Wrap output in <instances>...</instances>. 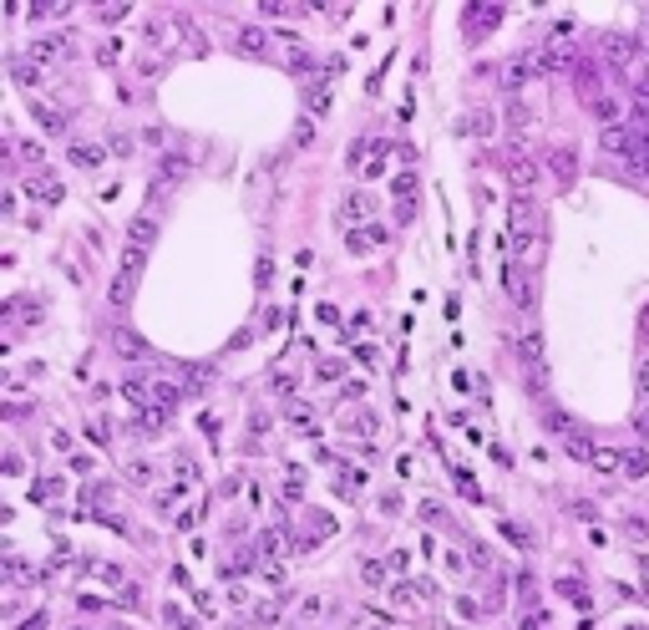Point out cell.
<instances>
[{"instance_id":"4","label":"cell","mask_w":649,"mask_h":630,"mask_svg":"<svg viewBox=\"0 0 649 630\" xmlns=\"http://www.w3.org/2000/svg\"><path fill=\"white\" fill-rule=\"evenodd\" d=\"M279 41H284V46H279V61H284L294 76H309V71H315V51H309L300 36H279Z\"/></svg>"},{"instance_id":"6","label":"cell","mask_w":649,"mask_h":630,"mask_svg":"<svg viewBox=\"0 0 649 630\" xmlns=\"http://www.w3.org/2000/svg\"><path fill=\"white\" fill-rule=\"evenodd\" d=\"M533 56H538V67H543V71H568V61H574V41L553 36V41H543Z\"/></svg>"},{"instance_id":"27","label":"cell","mask_w":649,"mask_h":630,"mask_svg":"<svg viewBox=\"0 0 649 630\" xmlns=\"http://www.w3.org/2000/svg\"><path fill=\"white\" fill-rule=\"evenodd\" d=\"M36 122H41L46 133H67V122H61V112H51V107H36Z\"/></svg>"},{"instance_id":"15","label":"cell","mask_w":649,"mask_h":630,"mask_svg":"<svg viewBox=\"0 0 649 630\" xmlns=\"http://www.w3.org/2000/svg\"><path fill=\"white\" fill-rule=\"evenodd\" d=\"M533 76H543L538 56H517V61H508V92H517V87L533 82Z\"/></svg>"},{"instance_id":"43","label":"cell","mask_w":649,"mask_h":630,"mask_svg":"<svg viewBox=\"0 0 649 630\" xmlns=\"http://www.w3.org/2000/svg\"><path fill=\"white\" fill-rule=\"evenodd\" d=\"M619 630H644V625H619Z\"/></svg>"},{"instance_id":"44","label":"cell","mask_w":649,"mask_h":630,"mask_svg":"<svg viewBox=\"0 0 649 630\" xmlns=\"http://www.w3.org/2000/svg\"><path fill=\"white\" fill-rule=\"evenodd\" d=\"M228 630H244V625H228Z\"/></svg>"},{"instance_id":"16","label":"cell","mask_w":649,"mask_h":630,"mask_svg":"<svg viewBox=\"0 0 649 630\" xmlns=\"http://www.w3.org/2000/svg\"><path fill=\"white\" fill-rule=\"evenodd\" d=\"M497 21H502L497 5H467V31H492Z\"/></svg>"},{"instance_id":"38","label":"cell","mask_w":649,"mask_h":630,"mask_svg":"<svg viewBox=\"0 0 649 630\" xmlns=\"http://www.w3.org/2000/svg\"><path fill=\"white\" fill-rule=\"evenodd\" d=\"M523 630H548V620L543 615H523Z\"/></svg>"},{"instance_id":"34","label":"cell","mask_w":649,"mask_h":630,"mask_svg":"<svg viewBox=\"0 0 649 630\" xmlns=\"http://www.w3.org/2000/svg\"><path fill=\"white\" fill-rule=\"evenodd\" d=\"M127 478H132V483H148L152 468H148V462H127Z\"/></svg>"},{"instance_id":"32","label":"cell","mask_w":649,"mask_h":630,"mask_svg":"<svg viewBox=\"0 0 649 630\" xmlns=\"http://www.w3.org/2000/svg\"><path fill=\"white\" fill-rule=\"evenodd\" d=\"M340 366H345V361H320L315 376H320V381H340Z\"/></svg>"},{"instance_id":"42","label":"cell","mask_w":649,"mask_h":630,"mask_svg":"<svg viewBox=\"0 0 649 630\" xmlns=\"http://www.w3.org/2000/svg\"><path fill=\"white\" fill-rule=\"evenodd\" d=\"M639 387H644V392H649V366H644V371H639Z\"/></svg>"},{"instance_id":"33","label":"cell","mask_w":649,"mask_h":630,"mask_svg":"<svg viewBox=\"0 0 649 630\" xmlns=\"http://www.w3.org/2000/svg\"><path fill=\"white\" fill-rule=\"evenodd\" d=\"M593 468H599V473H614V468H619V458H614V453H599V447H593Z\"/></svg>"},{"instance_id":"29","label":"cell","mask_w":649,"mask_h":630,"mask_svg":"<svg viewBox=\"0 0 649 630\" xmlns=\"http://www.w3.org/2000/svg\"><path fill=\"white\" fill-rule=\"evenodd\" d=\"M345 427H350V432H366V437H370V432H375V417H370V412H366V417H360V412H345Z\"/></svg>"},{"instance_id":"14","label":"cell","mask_w":649,"mask_h":630,"mask_svg":"<svg viewBox=\"0 0 649 630\" xmlns=\"http://www.w3.org/2000/svg\"><path fill=\"white\" fill-rule=\"evenodd\" d=\"M604 56L614 61V67H634V61H639V46H634L629 36H609V41H604Z\"/></svg>"},{"instance_id":"17","label":"cell","mask_w":649,"mask_h":630,"mask_svg":"<svg viewBox=\"0 0 649 630\" xmlns=\"http://www.w3.org/2000/svg\"><path fill=\"white\" fill-rule=\"evenodd\" d=\"M239 51H249V56H269V36L259 31V25H244V31H239Z\"/></svg>"},{"instance_id":"39","label":"cell","mask_w":649,"mask_h":630,"mask_svg":"<svg viewBox=\"0 0 649 630\" xmlns=\"http://www.w3.org/2000/svg\"><path fill=\"white\" fill-rule=\"evenodd\" d=\"M167 620H173V630H193V620H183L178 610H167Z\"/></svg>"},{"instance_id":"40","label":"cell","mask_w":649,"mask_h":630,"mask_svg":"<svg viewBox=\"0 0 649 630\" xmlns=\"http://www.w3.org/2000/svg\"><path fill=\"white\" fill-rule=\"evenodd\" d=\"M639 432H644V442H649V412H639Z\"/></svg>"},{"instance_id":"18","label":"cell","mask_w":649,"mask_h":630,"mask_svg":"<svg viewBox=\"0 0 649 630\" xmlns=\"http://www.w3.org/2000/svg\"><path fill=\"white\" fill-rule=\"evenodd\" d=\"M553 173L563 178V183H574V173H578V158H574V148H553Z\"/></svg>"},{"instance_id":"1","label":"cell","mask_w":649,"mask_h":630,"mask_svg":"<svg viewBox=\"0 0 649 630\" xmlns=\"http://www.w3.org/2000/svg\"><path fill=\"white\" fill-rule=\"evenodd\" d=\"M538 234H543V224H538V199L533 194H512V260L523 265V260H533L538 254Z\"/></svg>"},{"instance_id":"5","label":"cell","mask_w":649,"mask_h":630,"mask_svg":"<svg viewBox=\"0 0 649 630\" xmlns=\"http://www.w3.org/2000/svg\"><path fill=\"white\" fill-rule=\"evenodd\" d=\"M112 346H117V356H122V361H132V366H148V361H152V346L142 341L137 330H127V326L112 336Z\"/></svg>"},{"instance_id":"20","label":"cell","mask_w":649,"mask_h":630,"mask_svg":"<svg viewBox=\"0 0 649 630\" xmlns=\"http://www.w3.org/2000/svg\"><path fill=\"white\" fill-rule=\"evenodd\" d=\"M309 143H315V117H309V112H305V117L294 122V133H290V148L300 153V148H309Z\"/></svg>"},{"instance_id":"31","label":"cell","mask_w":649,"mask_h":630,"mask_svg":"<svg viewBox=\"0 0 649 630\" xmlns=\"http://www.w3.org/2000/svg\"><path fill=\"white\" fill-rule=\"evenodd\" d=\"M254 280H259V285H269V280H274V260H269V254H259V265H254Z\"/></svg>"},{"instance_id":"7","label":"cell","mask_w":649,"mask_h":630,"mask_svg":"<svg viewBox=\"0 0 649 630\" xmlns=\"http://www.w3.org/2000/svg\"><path fill=\"white\" fill-rule=\"evenodd\" d=\"M152 239H158V214L152 209L132 214V224H127V249H152Z\"/></svg>"},{"instance_id":"28","label":"cell","mask_w":649,"mask_h":630,"mask_svg":"<svg viewBox=\"0 0 649 630\" xmlns=\"http://www.w3.org/2000/svg\"><path fill=\"white\" fill-rule=\"evenodd\" d=\"M644 468H649V447H634V453L624 458V473H634V478H639Z\"/></svg>"},{"instance_id":"12","label":"cell","mask_w":649,"mask_h":630,"mask_svg":"<svg viewBox=\"0 0 649 630\" xmlns=\"http://www.w3.org/2000/svg\"><path fill=\"white\" fill-rule=\"evenodd\" d=\"M370 214H375V199L370 194H345V203H340V218L350 229H360V218L370 224Z\"/></svg>"},{"instance_id":"11","label":"cell","mask_w":649,"mask_h":630,"mask_svg":"<svg viewBox=\"0 0 649 630\" xmlns=\"http://www.w3.org/2000/svg\"><path fill=\"white\" fill-rule=\"evenodd\" d=\"M67 56H71V36H41L31 46V61H41V67L46 61H67Z\"/></svg>"},{"instance_id":"35","label":"cell","mask_w":649,"mask_h":630,"mask_svg":"<svg viewBox=\"0 0 649 630\" xmlns=\"http://www.w3.org/2000/svg\"><path fill=\"white\" fill-rule=\"evenodd\" d=\"M360 580H366V585H381V580H386V564H366V570H360Z\"/></svg>"},{"instance_id":"36","label":"cell","mask_w":649,"mask_h":630,"mask_svg":"<svg viewBox=\"0 0 649 630\" xmlns=\"http://www.w3.org/2000/svg\"><path fill=\"white\" fill-rule=\"evenodd\" d=\"M97 61H102V67H112V61H117V41H107V46H97Z\"/></svg>"},{"instance_id":"9","label":"cell","mask_w":649,"mask_h":630,"mask_svg":"<svg viewBox=\"0 0 649 630\" xmlns=\"http://www.w3.org/2000/svg\"><path fill=\"white\" fill-rule=\"evenodd\" d=\"M416 194H421V183H416V173H401L396 178V214H401V224H411L416 218Z\"/></svg>"},{"instance_id":"30","label":"cell","mask_w":649,"mask_h":630,"mask_svg":"<svg viewBox=\"0 0 649 630\" xmlns=\"http://www.w3.org/2000/svg\"><path fill=\"white\" fill-rule=\"evenodd\" d=\"M56 493H61V483H56V478H36V504H41V498L51 504Z\"/></svg>"},{"instance_id":"41","label":"cell","mask_w":649,"mask_h":630,"mask_svg":"<svg viewBox=\"0 0 649 630\" xmlns=\"http://www.w3.org/2000/svg\"><path fill=\"white\" fill-rule=\"evenodd\" d=\"M639 326H644V341H649V305H644V315H639Z\"/></svg>"},{"instance_id":"10","label":"cell","mask_w":649,"mask_h":630,"mask_svg":"<svg viewBox=\"0 0 649 630\" xmlns=\"http://www.w3.org/2000/svg\"><path fill=\"white\" fill-rule=\"evenodd\" d=\"M508 173H512L517 194H533V183H538V163H533V158H523V148H512V153H508Z\"/></svg>"},{"instance_id":"19","label":"cell","mask_w":649,"mask_h":630,"mask_svg":"<svg viewBox=\"0 0 649 630\" xmlns=\"http://www.w3.org/2000/svg\"><path fill=\"white\" fill-rule=\"evenodd\" d=\"M71 163L76 168H102V148L97 143H71Z\"/></svg>"},{"instance_id":"8","label":"cell","mask_w":649,"mask_h":630,"mask_svg":"<svg viewBox=\"0 0 649 630\" xmlns=\"http://www.w3.org/2000/svg\"><path fill=\"white\" fill-rule=\"evenodd\" d=\"M634 143H639V137H634V127H629V122L604 127V133H599V148H604V153H614V158H634Z\"/></svg>"},{"instance_id":"23","label":"cell","mask_w":649,"mask_h":630,"mask_svg":"<svg viewBox=\"0 0 649 630\" xmlns=\"http://www.w3.org/2000/svg\"><path fill=\"white\" fill-rule=\"evenodd\" d=\"M593 112L604 117V127H619V102L614 97H599V102H593Z\"/></svg>"},{"instance_id":"3","label":"cell","mask_w":649,"mask_h":630,"mask_svg":"<svg viewBox=\"0 0 649 630\" xmlns=\"http://www.w3.org/2000/svg\"><path fill=\"white\" fill-rule=\"evenodd\" d=\"M386 158H391V143H386V137H355V143H350V168L366 173V178L381 173Z\"/></svg>"},{"instance_id":"13","label":"cell","mask_w":649,"mask_h":630,"mask_svg":"<svg viewBox=\"0 0 649 630\" xmlns=\"http://www.w3.org/2000/svg\"><path fill=\"white\" fill-rule=\"evenodd\" d=\"M386 244V229L381 224H366V229H350V254H375Z\"/></svg>"},{"instance_id":"24","label":"cell","mask_w":649,"mask_h":630,"mask_svg":"<svg viewBox=\"0 0 649 630\" xmlns=\"http://www.w3.org/2000/svg\"><path fill=\"white\" fill-rule=\"evenodd\" d=\"M264 16H274V21H294V16H305L300 5H279V0H264Z\"/></svg>"},{"instance_id":"22","label":"cell","mask_w":649,"mask_h":630,"mask_svg":"<svg viewBox=\"0 0 649 630\" xmlns=\"http://www.w3.org/2000/svg\"><path fill=\"white\" fill-rule=\"evenodd\" d=\"M31 194L46 199V203H61V183L56 178H31Z\"/></svg>"},{"instance_id":"21","label":"cell","mask_w":649,"mask_h":630,"mask_svg":"<svg viewBox=\"0 0 649 630\" xmlns=\"http://www.w3.org/2000/svg\"><path fill=\"white\" fill-rule=\"evenodd\" d=\"M284 417H290V427H300V432L315 427V412H309V402H290V407H284Z\"/></svg>"},{"instance_id":"37","label":"cell","mask_w":649,"mask_h":630,"mask_svg":"<svg viewBox=\"0 0 649 630\" xmlns=\"http://www.w3.org/2000/svg\"><path fill=\"white\" fill-rule=\"evenodd\" d=\"M441 564H447V574H467V564H462V554H451V549H447V559H441Z\"/></svg>"},{"instance_id":"2","label":"cell","mask_w":649,"mask_h":630,"mask_svg":"<svg viewBox=\"0 0 649 630\" xmlns=\"http://www.w3.org/2000/svg\"><path fill=\"white\" fill-rule=\"evenodd\" d=\"M517 356H523V381L533 392H548V356H543V330L528 326L517 336Z\"/></svg>"},{"instance_id":"25","label":"cell","mask_w":649,"mask_h":630,"mask_svg":"<svg viewBox=\"0 0 649 630\" xmlns=\"http://www.w3.org/2000/svg\"><path fill=\"white\" fill-rule=\"evenodd\" d=\"M10 71H16V82H21V87H36V82H41V71H36L31 61H10Z\"/></svg>"},{"instance_id":"26","label":"cell","mask_w":649,"mask_h":630,"mask_svg":"<svg viewBox=\"0 0 649 630\" xmlns=\"http://www.w3.org/2000/svg\"><path fill=\"white\" fill-rule=\"evenodd\" d=\"M305 102H309V107H315V112H320V107H330V87L309 82V87H305Z\"/></svg>"}]
</instances>
